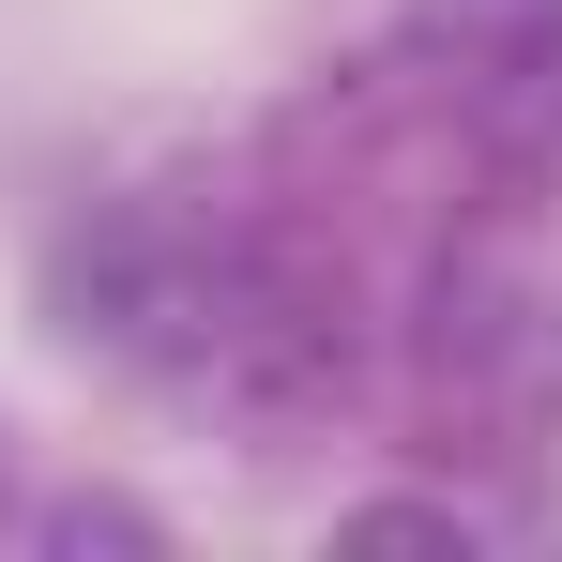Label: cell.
I'll use <instances>...</instances> for the list:
<instances>
[{
  "mask_svg": "<svg viewBox=\"0 0 562 562\" xmlns=\"http://www.w3.org/2000/svg\"><path fill=\"white\" fill-rule=\"evenodd\" d=\"M335 532H350V548H471L486 517H471V502H350Z\"/></svg>",
  "mask_w": 562,
  "mask_h": 562,
  "instance_id": "cell-3",
  "label": "cell"
},
{
  "mask_svg": "<svg viewBox=\"0 0 562 562\" xmlns=\"http://www.w3.org/2000/svg\"><path fill=\"white\" fill-rule=\"evenodd\" d=\"M46 319L137 380H228L244 335L274 319V289L244 259V228H213L198 198H92L46 244Z\"/></svg>",
  "mask_w": 562,
  "mask_h": 562,
  "instance_id": "cell-1",
  "label": "cell"
},
{
  "mask_svg": "<svg viewBox=\"0 0 562 562\" xmlns=\"http://www.w3.org/2000/svg\"><path fill=\"white\" fill-rule=\"evenodd\" d=\"M31 532H46V548H168V517H137V502H106V486H77V502H46Z\"/></svg>",
  "mask_w": 562,
  "mask_h": 562,
  "instance_id": "cell-4",
  "label": "cell"
},
{
  "mask_svg": "<svg viewBox=\"0 0 562 562\" xmlns=\"http://www.w3.org/2000/svg\"><path fill=\"white\" fill-rule=\"evenodd\" d=\"M411 61L502 168H562V0H411Z\"/></svg>",
  "mask_w": 562,
  "mask_h": 562,
  "instance_id": "cell-2",
  "label": "cell"
}]
</instances>
